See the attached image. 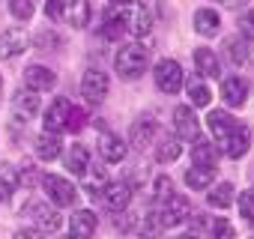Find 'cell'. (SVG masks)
<instances>
[{
  "instance_id": "cell-42",
  "label": "cell",
  "mask_w": 254,
  "mask_h": 239,
  "mask_svg": "<svg viewBox=\"0 0 254 239\" xmlns=\"http://www.w3.org/2000/svg\"><path fill=\"white\" fill-rule=\"evenodd\" d=\"M15 239H45V233H39L36 227H21L15 230Z\"/></svg>"
},
{
  "instance_id": "cell-13",
  "label": "cell",
  "mask_w": 254,
  "mask_h": 239,
  "mask_svg": "<svg viewBox=\"0 0 254 239\" xmlns=\"http://www.w3.org/2000/svg\"><path fill=\"white\" fill-rule=\"evenodd\" d=\"M57 84V72L51 66H42V63H30L24 69V87L33 90V93H45V90H54Z\"/></svg>"
},
{
  "instance_id": "cell-31",
  "label": "cell",
  "mask_w": 254,
  "mask_h": 239,
  "mask_svg": "<svg viewBox=\"0 0 254 239\" xmlns=\"http://www.w3.org/2000/svg\"><path fill=\"white\" fill-rule=\"evenodd\" d=\"M206 200H209V206H215V209H227V206L236 200V188H233L230 182H218V185H212V191L206 194Z\"/></svg>"
},
{
  "instance_id": "cell-19",
  "label": "cell",
  "mask_w": 254,
  "mask_h": 239,
  "mask_svg": "<svg viewBox=\"0 0 254 239\" xmlns=\"http://www.w3.org/2000/svg\"><path fill=\"white\" fill-rule=\"evenodd\" d=\"M191 162H194V168L218 171V147H215L212 141L197 138V141H194V147H191Z\"/></svg>"
},
{
  "instance_id": "cell-12",
  "label": "cell",
  "mask_w": 254,
  "mask_h": 239,
  "mask_svg": "<svg viewBox=\"0 0 254 239\" xmlns=\"http://www.w3.org/2000/svg\"><path fill=\"white\" fill-rule=\"evenodd\" d=\"M96 150H99V156H102L108 165H120V162L126 159V153H129L126 141H123L117 132H108V129L99 135V141H96Z\"/></svg>"
},
{
  "instance_id": "cell-34",
  "label": "cell",
  "mask_w": 254,
  "mask_h": 239,
  "mask_svg": "<svg viewBox=\"0 0 254 239\" xmlns=\"http://www.w3.org/2000/svg\"><path fill=\"white\" fill-rule=\"evenodd\" d=\"M9 12L15 21H30L33 18V0H9Z\"/></svg>"
},
{
  "instance_id": "cell-9",
  "label": "cell",
  "mask_w": 254,
  "mask_h": 239,
  "mask_svg": "<svg viewBox=\"0 0 254 239\" xmlns=\"http://www.w3.org/2000/svg\"><path fill=\"white\" fill-rule=\"evenodd\" d=\"M27 215L33 218V224H36V230L39 233H54V230H60V224H63V218H60V212H57V206H45V203H39V200H33V203H27Z\"/></svg>"
},
{
  "instance_id": "cell-4",
  "label": "cell",
  "mask_w": 254,
  "mask_h": 239,
  "mask_svg": "<svg viewBox=\"0 0 254 239\" xmlns=\"http://www.w3.org/2000/svg\"><path fill=\"white\" fill-rule=\"evenodd\" d=\"M189 212H191L189 197H183V194H177V191H174L168 200H162V203H159V209H156L153 215H156L159 227L165 230V227H177V224H183V221L189 218Z\"/></svg>"
},
{
  "instance_id": "cell-23",
  "label": "cell",
  "mask_w": 254,
  "mask_h": 239,
  "mask_svg": "<svg viewBox=\"0 0 254 239\" xmlns=\"http://www.w3.org/2000/svg\"><path fill=\"white\" fill-rule=\"evenodd\" d=\"M12 108H15V114H21V120L24 117H33V114H39V108H42V99H39V93H33V90H15V99H12Z\"/></svg>"
},
{
  "instance_id": "cell-22",
  "label": "cell",
  "mask_w": 254,
  "mask_h": 239,
  "mask_svg": "<svg viewBox=\"0 0 254 239\" xmlns=\"http://www.w3.org/2000/svg\"><path fill=\"white\" fill-rule=\"evenodd\" d=\"M194 30H197L200 36H215V33L221 30V15H218L212 6H200V9L194 12Z\"/></svg>"
},
{
  "instance_id": "cell-8",
  "label": "cell",
  "mask_w": 254,
  "mask_h": 239,
  "mask_svg": "<svg viewBox=\"0 0 254 239\" xmlns=\"http://www.w3.org/2000/svg\"><path fill=\"white\" fill-rule=\"evenodd\" d=\"M108 90H111V81H108V75L102 69H87L84 72V78H81V96L90 105H102L105 96H108Z\"/></svg>"
},
{
  "instance_id": "cell-32",
  "label": "cell",
  "mask_w": 254,
  "mask_h": 239,
  "mask_svg": "<svg viewBox=\"0 0 254 239\" xmlns=\"http://www.w3.org/2000/svg\"><path fill=\"white\" fill-rule=\"evenodd\" d=\"M209 236L212 239H236V227L224 218V215H215L209 221Z\"/></svg>"
},
{
  "instance_id": "cell-43",
  "label": "cell",
  "mask_w": 254,
  "mask_h": 239,
  "mask_svg": "<svg viewBox=\"0 0 254 239\" xmlns=\"http://www.w3.org/2000/svg\"><path fill=\"white\" fill-rule=\"evenodd\" d=\"M221 3H224L227 9H242V6L248 3V0H221Z\"/></svg>"
},
{
  "instance_id": "cell-25",
  "label": "cell",
  "mask_w": 254,
  "mask_h": 239,
  "mask_svg": "<svg viewBox=\"0 0 254 239\" xmlns=\"http://www.w3.org/2000/svg\"><path fill=\"white\" fill-rule=\"evenodd\" d=\"M90 15H93L90 0H66V18L75 30H84L90 24Z\"/></svg>"
},
{
  "instance_id": "cell-10",
  "label": "cell",
  "mask_w": 254,
  "mask_h": 239,
  "mask_svg": "<svg viewBox=\"0 0 254 239\" xmlns=\"http://www.w3.org/2000/svg\"><path fill=\"white\" fill-rule=\"evenodd\" d=\"M174 129H177V138L180 141H197L200 138V120L194 117V111L189 105H180L174 108Z\"/></svg>"
},
{
  "instance_id": "cell-36",
  "label": "cell",
  "mask_w": 254,
  "mask_h": 239,
  "mask_svg": "<svg viewBox=\"0 0 254 239\" xmlns=\"http://www.w3.org/2000/svg\"><path fill=\"white\" fill-rule=\"evenodd\" d=\"M236 27H239V36H242L245 42H254V9L242 12L239 21H236Z\"/></svg>"
},
{
  "instance_id": "cell-33",
  "label": "cell",
  "mask_w": 254,
  "mask_h": 239,
  "mask_svg": "<svg viewBox=\"0 0 254 239\" xmlns=\"http://www.w3.org/2000/svg\"><path fill=\"white\" fill-rule=\"evenodd\" d=\"M209 102H212L209 87H203V84H189V108H206Z\"/></svg>"
},
{
  "instance_id": "cell-1",
  "label": "cell",
  "mask_w": 254,
  "mask_h": 239,
  "mask_svg": "<svg viewBox=\"0 0 254 239\" xmlns=\"http://www.w3.org/2000/svg\"><path fill=\"white\" fill-rule=\"evenodd\" d=\"M150 66V48H144L141 42H129V45H123L117 54H114V69L120 78L126 81H135L147 72Z\"/></svg>"
},
{
  "instance_id": "cell-44",
  "label": "cell",
  "mask_w": 254,
  "mask_h": 239,
  "mask_svg": "<svg viewBox=\"0 0 254 239\" xmlns=\"http://www.w3.org/2000/svg\"><path fill=\"white\" fill-rule=\"evenodd\" d=\"M132 0H111V6H129Z\"/></svg>"
},
{
  "instance_id": "cell-41",
  "label": "cell",
  "mask_w": 254,
  "mask_h": 239,
  "mask_svg": "<svg viewBox=\"0 0 254 239\" xmlns=\"http://www.w3.org/2000/svg\"><path fill=\"white\" fill-rule=\"evenodd\" d=\"M66 129H69V132H81V129H84V114H81L75 105H72V114H69V123H66Z\"/></svg>"
},
{
  "instance_id": "cell-27",
  "label": "cell",
  "mask_w": 254,
  "mask_h": 239,
  "mask_svg": "<svg viewBox=\"0 0 254 239\" xmlns=\"http://www.w3.org/2000/svg\"><path fill=\"white\" fill-rule=\"evenodd\" d=\"M150 30H153V15H150V9H147V6H132V12H129V33L147 36Z\"/></svg>"
},
{
  "instance_id": "cell-3",
  "label": "cell",
  "mask_w": 254,
  "mask_h": 239,
  "mask_svg": "<svg viewBox=\"0 0 254 239\" xmlns=\"http://www.w3.org/2000/svg\"><path fill=\"white\" fill-rule=\"evenodd\" d=\"M39 185H42L45 197H48L54 206H72V203L78 200V188H75L66 177H57V174H42Z\"/></svg>"
},
{
  "instance_id": "cell-18",
  "label": "cell",
  "mask_w": 254,
  "mask_h": 239,
  "mask_svg": "<svg viewBox=\"0 0 254 239\" xmlns=\"http://www.w3.org/2000/svg\"><path fill=\"white\" fill-rule=\"evenodd\" d=\"M248 147H251V129L245 126V123H236L233 126V132H230V138H227V144L221 147L224 150V156L227 159H242L245 153H248Z\"/></svg>"
},
{
  "instance_id": "cell-21",
  "label": "cell",
  "mask_w": 254,
  "mask_h": 239,
  "mask_svg": "<svg viewBox=\"0 0 254 239\" xmlns=\"http://www.w3.org/2000/svg\"><path fill=\"white\" fill-rule=\"evenodd\" d=\"M21 185V171L9 162H0V200H9Z\"/></svg>"
},
{
  "instance_id": "cell-28",
  "label": "cell",
  "mask_w": 254,
  "mask_h": 239,
  "mask_svg": "<svg viewBox=\"0 0 254 239\" xmlns=\"http://www.w3.org/2000/svg\"><path fill=\"white\" fill-rule=\"evenodd\" d=\"M60 153H63V144H60V138H57V135L42 132V135L36 138V156H39L42 162H54Z\"/></svg>"
},
{
  "instance_id": "cell-26",
  "label": "cell",
  "mask_w": 254,
  "mask_h": 239,
  "mask_svg": "<svg viewBox=\"0 0 254 239\" xmlns=\"http://www.w3.org/2000/svg\"><path fill=\"white\" fill-rule=\"evenodd\" d=\"M194 69H197V75H203V78H218L221 63H218V57L212 54V48H194Z\"/></svg>"
},
{
  "instance_id": "cell-40",
  "label": "cell",
  "mask_w": 254,
  "mask_h": 239,
  "mask_svg": "<svg viewBox=\"0 0 254 239\" xmlns=\"http://www.w3.org/2000/svg\"><path fill=\"white\" fill-rule=\"evenodd\" d=\"M159 233H162V227H159L156 215L150 212V215L144 218V224H141V239H159Z\"/></svg>"
},
{
  "instance_id": "cell-37",
  "label": "cell",
  "mask_w": 254,
  "mask_h": 239,
  "mask_svg": "<svg viewBox=\"0 0 254 239\" xmlns=\"http://www.w3.org/2000/svg\"><path fill=\"white\" fill-rule=\"evenodd\" d=\"M239 212H242V218L245 221H251L254 224V188H245L242 194H239Z\"/></svg>"
},
{
  "instance_id": "cell-20",
  "label": "cell",
  "mask_w": 254,
  "mask_h": 239,
  "mask_svg": "<svg viewBox=\"0 0 254 239\" xmlns=\"http://www.w3.org/2000/svg\"><path fill=\"white\" fill-rule=\"evenodd\" d=\"M63 162H66L72 177H87V171H90V150H87V144H72Z\"/></svg>"
},
{
  "instance_id": "cell-2",
  "label": "cell",
  "mask_w": 254,
  "mask_h": 239,
  "mask_svg": "<svg viewBox=\"0 0 254 239\" xmlns=\"http://www.w3.org/2000/svg\"><path fill=\"white\" fill-rule=\"evenodd\" d=\"M153 81H156V87H159L162 93L177 96V93L183 90V84H186V75H183V66H180L174 57H162V60L156 63V69H153Z\"/></svg>"
},
{
  "instance_id": "cell-11",
  "label": "cell",
  "mask_w": 254,
  "mask_h": 239,
  "mask_svg": "<svg viewBox=\"0 0 254 239\" xmlns=\"http://www.w3.org/2000/svg\"><path fill=\"white\" fill-rule=\"evenodd\" d=\"M30 36L24 33V27H9L0 33V60H15L27 51Z\"/></svg>"
},
{
  "instance_id": "cell-46",
  "label": "cell",
  "mask_w": 254,
  "mask_h": 239,
  "mask_svg": "<svg viewBox=\"0 0 254 239\" xmlns=\"http://www.w3.org/2000/svg\"><path fill=\"white\" fill-rule=\"evenodd\" d=\"M0 96H3V75H0Z\"/></svg>"
},
{
  "instance_id": "cell-6",
  "label": "cell",
  "mask_w": 254,
  "mask_h": 239,
  "mask_svg": "<svg viewBox=\"0 0 254 239\" xmlns=\"http://www.w3.org/2000/svg\"><path fill=\"white\" fill-rule=\"evenodd\" d=\"M129 12H132V3L129 6H108L105 15H102V36L108 42H117L126 30H129Z\"/></svg>"
},
{
  "instance_id": "cell-14",
  "label": "cell",
  "mask_w": 254,
  "mask_h": 239,
  "mask_svg": "<svg viewBox=\"0 0 254 239\" xmlns=\"http://www.w3.org/2000/svg\"><path fill=\"white\" fill-rule=\"evenodd\" d=\"M206 126H209V135H212L215 147L221 150V147L227 144V138H230L233 126H236V120H233L227 111H218V108H212V111L206 114Z\"/></svg>"
},
{
  "instance_id": "cell-24",
  "label": "cell",
  "mask_w": 254,
  "mask_h": 239,
  "mask_svg": "<svg viewBox=\"0 0 254 239\" xmlns=\"http://www.w3.org/2000/svg\"><path fill=\"white\" fill-rule=\"evenodd\" d=\"M180 153H183V144H180L177 135H162V138L156 141V162H159V165H171V162H177Z\"/></svg>"
},
{
  "instance_id": "cell-15",
  "label": "cell",
  "mask_w": 254,
  "mask_h": 239,
  "mask_svg": "<svg viewBox=\"0 0 254 239\" xmlns=\"http://www.w3.org/2000/svg\"><path fill=\"white\" fill-rule=\"evenodd\" d=\"M156 138H159V123L153 117H138L129 129V144L138 150H147L150 144H156Z\"/></svg>"
},
{
  "instance_id": "cell-38",
  "label": "cell",
  "mask_w": 254,
  "mask_h": 239,
  "mask_svg": "<svg viewBox=\"0 0 254 239\" xmlns=\"http://www.w3.org/2000/svg\"><path fill=\"white\" fill-rule=\"evenodd\" d=\"M45 15L48 21H63L66 18V0H45Z\"/></svg>"
},
{
  "instance_id": "cell-29",
  "label": "cell",
  "mask_w": 254,
  "mask_h": 239,
  "mask_svg": "<svg viewBox=\"0 0 254 239\" xmlns=\"http://www.w3.org/2000/svg\"><path fill=\"white\" fill-rule=\"evenodd\" d=\"M212 179H215V171H209V168H189V171H186V185H189L191 191H206V188H212Z\"/></svg>"
},
{
  "instance_id": "cell-35",
  "label": "cell",
  "mask_w": 254,
  "mask_h": 239,
  "mask_svg": "<svg viewBox=\"0 0 254 239\" xmlns=\"http://www.w3.org/2000/svg\"><path fill=\"white\" fill-rule=\"evenodd\" d=\"M33 45L42 48V51H54V48L60 45V36H57L54 30H39V33L33 36Z\"/></svg>"
},
{
  "instance_id": "cell-5",
  "label": "cell",
  "mask_w": 254,
  "mask_h": 239,
  "mask_svg": "<svg viewBox=\"0 0 254 239\" xmlns=\"http://www.w3.org/2000/svg\"><path fill=\"white\" fill-rule=\"evenodd\" d=\"M102 203L111 209V212H126L129 209V200H132V185L126 179H108L99 191Z\"/></svg>"
},
{
  "instance_id": "cell-17",
  "label": "cell",
  "mask_w": 254,
  "mask_h": 239,
  "mask_svg": "<svg viewBox=\"0 0 254 239\" xmlns=\"http://www.w3.org/2000/svg\"><path fill=\"white\" fill-rule=\"evenodd\" d=\"M221 99H224V105H230V108H242L245 99H248V81H245L242 75L224 78V81H221Z\"/></svg>"
},
{
  "instance_id": "cell-16",
  "label": "cell",
  "mask_w": 254,
  "mask_h": 239,
  "mask_svg": "<svg viewBox=\"0 0 254 239\" xmlns=\"http://www.w3.org/2000/svg\"><path fill=\"white\" fill-rule=\"evenodd\" d=\"M99 227V218L93 209H75L69 215V239H93Z\"/></svg>"
},
{
  "instance_id": "cell-30",
  "label": "cell",
  "mask_w": 254,
  "mask_h": 239,
  "mask_svg": "<svg viewBox=\"0 0 254 239\" xmlns=\"http://www.w3.org/2000/svg\"><path fill=\"white\" fill-rule=\"evenodd\" d=\"M224 57L233 63V66H242L248 60V42L242 36H227L224 39Z\"/></svg>"
},
{
  "instance_id": "cell-45",
  "label": "cell",
  "mask_w": 254,
  "mask_h": 239,
  "mask_svg": "<svg viewBox=\"0 0 254 239\" xmlns=\"http://www.w3.org/2000/svg\"><path fill=\"white\" fill-rule=\"evenodd\" d=\"M174 239H197V236H191V233L186 236V233H183V236H174Z\"/></svg>"
},
{
  "instance_id": "cell-39",
  "label": "cell",
  "mask_w": 254,
  "mask_h": 239,
  "mask_svg": "<svg viewBox=\"0 0 254 239\" xmlns=\"http://www.w3.org/2000/svg\"><path fill=\"white\" fill-rule=\"evenodd\" d=\"M171 194H174V179H171V177H159V179H156V203L168 200Z\"/></svg>"
},
{
  "instance_id": "cell-7",
  "label": "cell",
  "mask_w": 254,
  "mask_h": 239,
  "mask_svg": "<svg viewBox=\"0 0 254 239\" xmlns=\"http://www.w3.org/2000/svg\"><path fill=\"white\" fill-rule=\"evenodd\" d=\"M69 114H72V102L66 99V96H57L48 108H45V120H42V126H45V132L48 135H57L60 138V132H66V123H69Z\"/></svg>"
}]
</instances>
